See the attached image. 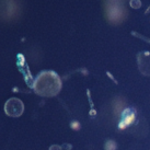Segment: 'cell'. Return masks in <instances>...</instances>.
<instances>
[{"label":"cell","instance_id":"1","mask_svg":"<svg viewBox=\"0 0 150 150\" xmlns=\"http://www.w3.org/2000/svg\"><path fill=\"white\" fill-rule=\"evenodd\" d=\"M35 89H36V92L41 96H55L60 89V82L57 76L47 72L38 77Z\"/></svg>","mask_w":150,"mask_h":150},{"label":"cell","instance_id":"2","mask_svg":"<svg viewBox=\"0 0 150 150\" xmlns=\"http://www.w3.org/2000/svg\"><path fill=\"white\" fill-rule=\"evenodd\" d=\"M4 111L9 116L18 117L23 113V103L18 99H10L6 103Z\"/></svg>","mask_w":150,"mask_h":150},{"label":"cell","instance_id":"3","mask_svg":"<svg viewBox=\"0 0 150 150\" xmlns=\"http://www.w3.org/2000/svg\"><path fill=\"white\" fill-rule=\"evenodd\" d=\"M133 120H134V114L133 113L130 114V111L127 110L125 112V114H124V118H123V122L121 123V127H125V126L129 125L133 122Z\"/></svg>","mask_w":150,"mask_h":150},{"label":"cell","instance_id":"4","mask_svg":"<svg viewBox=\"0 0 150 150\" xmlns=\"http://www.w3.org/2000/svg\"><path fill=\"white\" fill-rule=\"evenodd\" d=\"M112 147L113 148H115V144L112 142H108V145H106V150H112Z\"/></svg>","mask_w":150,"mask_h":150},{"label":"cell","instance_id":"5","mask_svg":"<svg viewBox=\"0 0 150 150\" xmlns=\"http://www.w3.org/2000/svg\"><path fill=\"white\" fill-rule=\"evenodd\" d=\"M50 150H62V148L59 146H52L50 148Z\"/></svg>","mask_w":150,"mask_h":150},{"label":"cell","instance_id":"6","mask_svg":"<svg viewBox=\"0 0 150 150\" xmlns=\"http://www.w3.org/2000/svg\"><path fill=\"white\" fill-rule=\"evenodd\" d=\"M72 127H74V128H79V124H77V123H72Z\"/></svg>","mask_w":150,"mask_h":150}]
</instances>
